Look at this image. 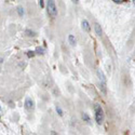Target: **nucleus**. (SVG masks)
I'll return each mask as SVG.
<instances>
[{"mask_svg": "<svg viewBox=\"0 0 135 135\" xmlns=\"http://www.w3.org/2000/svg\"><path fill=\"white\" fill-rule=\"evenodd\" d=\"M97 77H99V80H100V90L104 95H106L107 94V80L104 72L101 69L97 70Z\"/></svg>", "mask_w": 135, "mask_h": 135, "instance_id": "1", "label": "nucleus"}, {"mask_svg": "<svg viewBox=\"0 0 135 135\" xmlns=\"http://www.w3.org/2000/svg\"><path fill=\"white\" fill-rule=\"evenodd\" d=\"M47 11H48V14L50 15L52 18H55L57 16V7H56V4H55L54 0H48Z\"/></svg>", "mask_w": 135, "mask_h": 135, "instance_id": "2", "label": "nucleus"}, {"mask_svg": "<svg viewBox=\"0 0 135 135\" xmlns=\"http://www.w3.org/2000/svg\"><path fill=\"white\" fill-rule=\"evenodd\" d=\"M94 110H95V121L97 124H102L104 122V111H103V108L101 107V105L99 104H95L94 105Z\"/></svg>", "mask_w": 135, "mask_h": 135, "instance_id": "3", "label": "nucleus"}, {"mask_svg": "<svg viewBox=\"0 0 135 135\" xmlns=\"http://www.w3.org/2000/svg\"><path fill=\"white\" fill-rule=\"evenodd\" d=\"M34 107H35L34 101L32 99H29V97H27V99L25 100V108L27 110H32V109H34Z\"/></svg>", "mask_w": 135, "mask_h": 135, "instance_id": "4", "label": "nucleus"}, {"mask_svg": "<svg viewBox=\"0 0 135 135\" xmlns=\"http://www.w3.org/2000/svg\"><path fill=\"white\" fill-rule=\"evenodd\" d=\"M81 25H82V29L84 30V32L90 33V30H91V26H90V23H89L87 20H83V21H82V23H81Z\"/></svg>", "mask_w": 135, "mask_h": 135, "instance_id": "5", "label": "nucleus"}, {"mask_svg": "<svg viewBox=\"0 0 135 135\" xmlns=\"http://www.w3.org/2000/svg\"><path fill=\"white\" fill-rule=\"evenodd\" d=\"M94 30H95V34L99 36V37H102V35H103V29H102V27H101V25L99 23H95L94 24Z\"/></svg>", "mask_w": 135, "mask_h": 135, "instance_id": "6", "label": "nucleus"}, {"mask_svg": "<svg viewBox=\"0 0 135 135\" xmlns=\"http://www.w3.org/2000/svg\"><path fill=\"white\" fill-rule=\"evenodd\" d=\"M68 42H69L71 46H76L77 40H76V38H75V36H73V35H69V36H68Z\"/></svg>", "mask_w": 135, "mask_h": 135, "instance_id": "7", "label": "nucleus"}, {"mask_svg": "<svg viewBox=\"0 0 135 135\" xmlns=\"http://www.w3.org/2000/svg\"><path fill=\"white\" fill-rule=\"evenodd\" d=\"M82 119H83V121L88 122V123H91V118L87 113H82Z\"/></svg>", "mask_w": 135, "mask_h": 135, "instance_id": "8", "label": "nucleus"}, {"mask_svg": "<svg viewBox=\"0 0 135 135\" xmlns=\"http://www.w3.org/2000/svg\"><path fill=\"white\" fill-rule=\"evenodd\" d=\"M24 13H25V11H24V9H23L22 7H18V8H17V14L20 15V16H23V15H24Z\"/></svg>", "mask_w": 135, "mask_h": 135, "instance_id": "9", "label": "nucleus"}, {"mask_svg": "<svg viewBox=\"0 0 135 135\" xmlns=\"http://www.w3.org/2000/svg\"><path fill=\"white\" fill-rule=\"evenodd\" d=\"M36 53L37 54H43L44 53V49L43 48H37L36 49Z\"/></svg>", "mask_w": 135, "mask_h": 135, "instance_id": "10", "label": "nucleus"}, {"mask_svg": "<svg viewBox=\"0 0 135 135\" xmlns=\"http://www.w3.org/2000/svg\"><path fill=\"white\" fill-rule=\"evenodd\" d=\"M113 1H114L115 3H118V4H122V3H125V2H128L129 0H113Z\"/></svg>", "mask_w": 135, "mask_h": 135, "instance_id": "11", "label": "nucleus"}, {"mask_svg": "<svg viewBox=\"0 0 135 135\" xmlns=\"http://www.w3.org/2000/svg\"><path fill=\"white\" fill-rule=\"evenodd\" d=\"M56 111H57V114L59 115V116H63V110L61 109V107H58V106H56Z\"/></svg>", "mask_w": 135, "mask_h": 135, "instance_id": "12", "label": "nucleus"}, {"mask_svg": "<svg viewBox=\"0 0 135 135\" xmlns=\"http://www.w3.org/2000/svg\"><path fill=\"white\" fill-rule=\"evenodd\" d=\"M26 34H28L27 36H35V33L34 32H30V30H28V29L26 30Z\"/></svg>", "mask_w": 135, "mask_h": 135, "instance_id": "13", "label": "nucleus"}, {"mask_svg": "<svg viewBox=\"0 0 135 135\" xmlns=\"http://www.w3.org/2000/svg\"><path fill=\"white\" fill-rule=\"evenodd\" d=\"M39 3H40V7H41V8H43V7H44V4H43V0H39Z\"/></svg>", "mask_w": 135, "mask_h": 135, "instance_id": "14", "label": "nucleus"}, {"mask_svg": "<svg viewBox=\"0 0 135 135\" xmlns=\"http://www.w3.org/2000/svg\"><path fill=\"white\" fill-rule=\"evenodd\" d=\"M34 55H35V53H28V56L30 57V56H34Z\"/></svg>", "mask_w": 135, "mask_h": 135, "instance_id": "15", "label": "nucleus"}, {"mask_svg": "<svg viewBox=\"0 0 135 135\" xmlns=\"http://www.w3.org/2000/svg\"><path fill=\"white\" fill-rule=\"evenodd\" d=\"M71 1H72L73 3H78V2H79V0H71Z\"/></svg>", "mask_w": 135, "mask_h": 135, "instance_id": "16", "label": "nucleus"}, {"mask_svg": "<svg viewBox=\"0 0 135 135\" xmlns=\"http://www.w3.org/2000/svg\"><path fill=\"white\" fill-rule=\"evenodd\" d=\"M132 1H133V4L135 5V0H132Z\"/></svg>", "mask_w": 135, "mask_h": 135, "instance_id": "17", "label": "nucleus"}, {"mask_svg": "<svg viewBox=\"0 0 135 135\" xmlns=\"http://www.w3.org/2000/svg\"><path fill=\"white\" fill-rule=\"evenodd\" d=\"M0 110H1V107H0Z\"/></svg>", "mask_w": 135, "mask_h": 135, "instance_id": "18", "label": "nucleus"}]
</instances>
